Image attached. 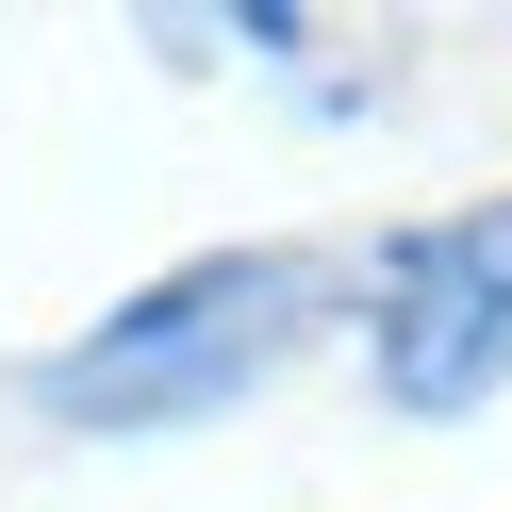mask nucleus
Instances as JSON below:
<instances>
[{"instance_id": "obj_2", "label": "nucleus", "mask_w": 512, "mask_h": 512, "mask_svg": "<svg viewBox=\"0 0 512 512\" xmlns=\"http://www.w3.org/2000/svg\"><path fill=\"white\" fill-rule=\"evenodd\" d=\"M364 331H380V397L397 413H479L512 380V199L380 248L364 265Z\"/></svg>"}, {"instance_id": "obj_1", "label": "nucleus", "mask_w": 512, "mask_h": 512, "mask_svg": "<svg viewBox=\"0 0 512 512\" xmlns=\"http://www.w3.org/2000/svg\"><path fill=\"white\" fill-rule=\"evenodd\" d=\"M331 298H364V265H314V248H232V265H182L149 298H116L83 347L34 364V413L67 430H182V413H232L248 380H281Z\"/></svg>"}]
</instances>
